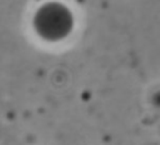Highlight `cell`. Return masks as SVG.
<instances>
[{"label": "cell", "instance_id": "obj_1", "mask_svg": "<svg viewBox=\"0 0 160 145\" xmlns=\"http://www.w3.org/2000/svg\"><path fill=\"white\" fill-rule=\"evenodd\" d=\"M35 28L39 34L45 38H58L60 36L69 25V19L60 6L58 5H45L42 6L34 20Z\"/></svg>", "mask_w": 160, "mask_h": 145}]
</instances>
